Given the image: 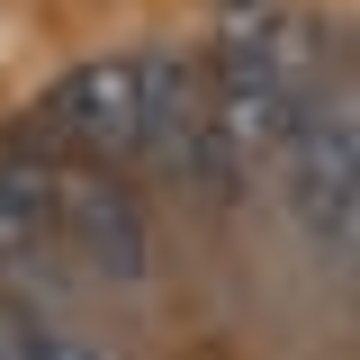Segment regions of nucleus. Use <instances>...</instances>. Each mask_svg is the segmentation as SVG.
Returning a JSON list of instances; mask_svg holds the SVG:
<instances>
[{
	"mask_svg": "<svg viewBox=\"0 0 360 360\" xmlns=\"http://www.w3.org/2000/svg\"><path fill=\"white\" fill-rule=\"evenodd\" d=\"M279 172H288V207L307 225V243L342 270L352 262V207H360V153H352V90H315L297 108V127L279 144Z\"/></svg>",
	"mask_w": 360,
	"mask_h": 360,
	"instance_id": "nucleus-1",
	"label": "nucleus"
},
{
	"mask_svg": "<svg viewBox=\"0 0 360 360\" xmlns=\"http://www.w3.org/2000/svg\"><path fill=\"white\" fill-rule=\"evenodd\" d=\"M45 234H63V243L82 252V270L117 279V288H135V279L153 270V225H144V207H135V189H127V180H108L99 162L54 172Z\"/></svg>",
	"mask_w": 360,
	"mask_h": 360,
	"instance_id": "nucleus-2",
	"label": "nucleus"
},
{
	"mask_svg": "<svg viewBox=\"0 0 360 360\" xmlns=\"http://www.w3.org/2000/svg\"><path fill=\"white\" fill-rule=\"evenodd\" d=\"M45 127L63 153H82L99 172H117L135 162V144H144V82H135V54H99L82 72H63L54 99H45Z\"/></svg>",
	"mask_w": 360,
	"mask_h": 360,
	"instance_id": "nucleus-3",
	"label": "nucleus"
},
{
	"mask_svg": "<svg viewBox=\"0 0 360 360\" xmlns=\"http://www.w3.org/2000/svg\"><path fill=\"white\" fill-rule=\"evenodd\" d=\"M135 82H144V144H135V162H162L180 172L189 162V144L207 135V72L189 63V54H135Z\"/></svg>",
	"mask_w": 360,
	"mask_h": 360,
	"instance_id": "nucleus-4",
	"label": "nucleus"
},
{
	"mask_svg": "<svg viewBox=\"0 0 360 360\" xmlns=\"http://www.w3.org/2000/svg\"><path fill=\"white\" fill-rule=\"evenodd\" d=\"M45 207H54V172H27V162H0V270L27 262L37 243H54L45 234Z\"/></svg>",
	"mask_w": 360,
	"mask_h": 360,
	"instance_id": "nucleus-5",
	"label": "nucleus"
},
{
	"mask_svg": "<svg viewBox=\"0 0 360 360\" xmlns=\"http://www.w3.org/2000/svg\"><path fill=\"white\" fill-rule=\"evenodd\" d=\"M18 333H27V360H108L99 342H82V333H63V324H45V315H27Z\"/></svg>",
	"mask_w": 360,
	"mask_h": 360,
	"instance_id": "nucleus-6",
	"label": "nucleus"
}]
</instances>
